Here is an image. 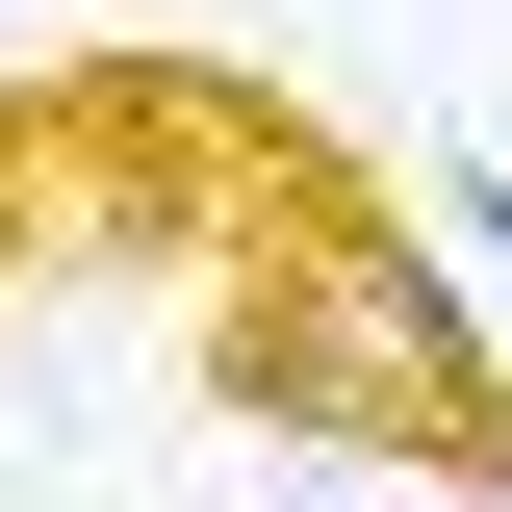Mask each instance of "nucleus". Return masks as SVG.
<instances>
[{"instance_id": "obj_4", "label": "nucleus", "mask_w": 512, "mask_h": 512, "mask_svg": "<svg viewBox=\"0 0 512 512\" xmlns=\"http://www.w3.org/2000/svg\"><path fill=\"white\" fill-rule=\"evenodd\" d=\"M461 256H512V180H487V154H461Z\"/></svg>"}, {"instance_id": "obj_3", "label": "nucleus", "mask_w": 512, "mask_h": 512, "mask_svg": "<svg viewBox=\"0 0 512 512\" xmlns=\"http://www.w3.org/2000/svg\"><path fill=\"white\" fill-rule=\"evenodd\" d=\"M77 231V154H52V77H0V282Z\"/></svg>"}, {"instance_id": "obj_2", "label": "nucleus", "mask_w": 512, "mask_h": 512, "mask_svg": "<svg viewBox=\"0 0 512 512\" xmlns=\"http://www.w3.org/2000/svg\"><path fill=\"white\" fill-rule=\"evenodd\" d=\"M52 154H77V231H180V256H256V231L384 205L359 154H333L282 77H231V52H77L52 77Z\"/></svg>"}, {"instance_id": "obj_1", "label": "nucleus", "mask_w": 512, "mask_h": 512, "mask_svg": "<svg viewBox=\"0 0 512 512\" xmlns=\"http://www.w3.org/2000/svg\"><path fill=\"white\" fill-rule=\"evenodd\" d=\"M205 384L256 436L333 461H436V487H512V333L461 308V256L410 205H333V231H256L205 282Z\"/></svg>"}]
</instances>
